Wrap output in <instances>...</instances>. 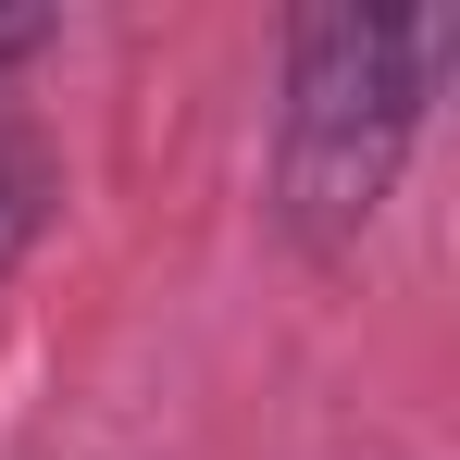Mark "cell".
I'll use <instances>...</instances> for the list:
<instances>
[{
	"instance_id": "cell-1",
	"label": "cell",
	"mask_w": 460,
	"mask_h": 460,
	"mask_svg": "<svg viewBox=\"0 0 460 460\" xmlns=\"http://www.w3.org/2000/svg\"><path fill=\"white\" fill-rule=\"evenodd\" d=\"M448 13H374V0H311L287 25V125H274V199L299 249H336L385 212L398 162L423 137V87L448 63Z\"/></svg>"
},
{
	"instance_id": "cell-2",
	"label": "cell",
	"mask_w": 460,
	"mask_h": 460,
	"mask_svg": "<svg viewBox=\"0 0 460 460\" xmlns=\"http://www.w3.org/2000/svg\"><path fill=\"white\" fill-rule=\"evenodd\" d=\"M25 236H38V162L0 137V274L25 261Z\"/></svg>"
},
{
	"instance_id": "cell-3",
	"label": "cell",
	"mask_w": 460,
	"mask_h": 460,
	"mask_svg": "<svg viewBox=\"0 0 460 460\" xmlns=\"http://www.w3.org/2000/svg\"><path fill=\"white\" fill-rule=\"evenodd\" d=\"M25 38H38V25H25V13H0V63H13V50H25Z\"/></svg>"
}]
</instances>
